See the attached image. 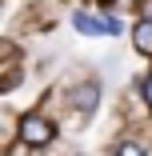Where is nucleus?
<instances>
[{
	"mask_svg": "<svg viewBox=\"0 0 152 156\" xmlns=\"http://www.w3.org/2000/svg\"><path fill=\"white\" fill-rule=\"evenodd\" d=\"M52 136H56V128H52L44 116H24V120H20V140H24V144L44 148V144H52Z\"/></svg>",
	"mask_w": 152,
	"mask_h": 156,
	"instance_id": "f257e3e1",
	"label": "nucleus"
},
{
	"mask_svg": "<svg viewBox=\"0 0 152 156\" xmlns=\"http://www.w3.org/2000/svg\"><path fill=\"white\" fill-rule=\"evenodd\" d=\"M68 96H72V108H76L80 116H92L96 104H100V84H96V80H80Z\"/></svg>",
	"mask_w": 152,
	"mask_h": 156,
	"instance_id": "f03ea898",
	"label": "nucleus"
},
{
	"mask_svg": "<svg viewBox=\"0 0 152 156\" xmlns=\"http://www.w3.org/2000/svg\"><path fill=\"white\" fill-rule=\"evenodd\" d=\"M132 44H136L140 56H152V20H136V28H132Z\"/></svg>",
	"mask_w": 152,
	"mask_h": 156,
	"instance_id": "7ed1b4c3",
	"label": "nucleus"
},
{
	"mask_svg": "<svg viewBox=\"0 0 152 156\" xmlns=\"http://www.w3.org/2000/svg\"><path fill=\"white\" fill-rule=\"evenodd\" d=\"M116 156H148L140 140H116Z\"/></svg>",
	"mask_w": 152,
	"mask_h": 156,
	"instance_id": "20e7f679",
	"label": "nucleus"
},
{
	"mask_svg": "<svg viewBox=\"0 0 152 156\" xmlns=\"http://www.w3.org/2000/svg\"><path fill=\"white\" fill-rule=\"evenodd\" d=\"M144 100H148V104H152V76H148V80H144Z\"/></svg>",
	"mask_w": 152,
	"mask_h": 156,
	"instance_id": "39448f33",
	"label": "nucleus"
}]
</instances>
